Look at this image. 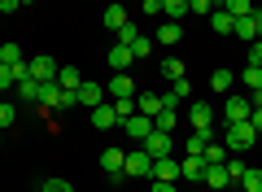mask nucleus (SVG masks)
<instances>
[{
    "instance_id": "10",
    "label": "nucleus",
    "mask_w": 262,
    "mask_h": 192,
    "mask_svg": "<svg viewBox=\"0 0 262 192\" xmlns=\"http://www.w3.org/2000/svg\"><path fill=\"white\" fill-rule=\"evenodd\" d=\"M75 96H79V105L96 110V105L105 101V88H101V83H79V92H75Z\"/></svg>"
},
{
    "instance_id": "2",
    "label": "nucleus",
    "mask_w": 262,
    "mask_h": 192,
    "mask_svg": "<svg viewBox=\"0 0 262 192\" xmlns=\"http://www.w3.org/2000/svg\"><path fill=\"white\" fill-rule=\"evenodd\" d=\"M122 175H131V179H153V157H149V148H131L127 153V162H122Z\"/></svg>"
},
{
    "instance_id": "26",
    "label": "nucleus",
    "mask_w": 262,
    "mask_h": 192,
    "mask_svg": "<svg viewBox=\"0 0 262 192\" xmlns=\"http://www.w3.org/2000/svg\"><path fill=\"white\" fill-rule=\"evenodd\" d=\"M241 83H245V88H249V92H262V66H245Z\"/></svg>"
},
{
    "instance_id": "17",
    "label": "nucleus",
    "mask_w": 262,
    "mask_h": 192,
    "mask_svg": "<svg viewBox=\"0 0 262 192\" xmlns=\"http://www.w3.org/2000/svg\"><path fill=\"white\" fill-rule=\"evenodd\" d=\"M110 96H114V101H118V96H136V83H131V74H127V70L110 79Z\"/></svg>"
},
{
    "instance_id": "3",
    "label": "nucleus",
    "mask_w": 262,
    "mask_h": 192,
    "mask_svg": "<svg viewBox=\"0 0 262 192\" xmlns=\"http://www.w3.org/2000/svg\"><path fill=\"white\" fill-rule=\"evenodd\" d=\"M122 131H127L136 144H144V140H149V131H153V118H144V114H131V118H122Z\"/></svg>"
},
{
    "instance_id": "24",
    "label": "nucleus",
    "mask_w": 262,
    "mask_h": 192,
    "mask_svg": "<svg viewBox=\"0 0 262 192\" xmlns=\"http://www.w3.org/2000/svg\"><path fill=\"white\" fill-rule=\"evenodd\" d=\"M201 157H206V166H223V162H227L232 153H227V144H214V140H210V144H206V153H201Z\"/></svg>"
},
{
    "instance_id": "23",
    "label": "nucleus",
    "mask_w": 262,
    "mask_h": 192,
    "mask_svg": "<svg viewBox=\"0 0 262 192\" xmlns=\"http://www.w3.org/2000/svg\"><path fill=\"white\" fill-rule=\"evenodd\" d=\"M232 35H236V39H249V44L258 39V27H253V13H245V18H236V31H232Z\"/></svg>"
},
{
    "instance_id": "29",
    "label": "nucleus",
    "mask_w": 262,
    "mask_h": 192,
    "mask_svg": "<svg viewBox=\"0 0 262 192\" xmlns=\"http://www.w3.org/2000/svg\"><path fill=\"white\" fill-rule=\"evenodd\" d=\"M127 48H131V57L140 61V57H149V53H153V39H149V35H136V39H131Z\"/></svg>"
},
{
    "instance_id": "44",
    "label": "nucleus",
    "mask_w": 262,
    "mask_h": 192,
    "mask_svg": "<svg viewBox=\"0 0 262 192\" xmlns=\"http://www.w3.org/2000/svg\"><path fill=\"white\" fill-rule=\"evenodd\" d=\"M253 27H258V39H262V9H253Z\"/></svg>"
},
{
    "instance_id": "13",
    "label": "nucleus",
    "mask_w": 262,
    "mask_h": 192,
    "mask_svg": "<svg viewBox=\"0 0 262 192\" xmlns=\"http://www.w3.org/2000/svg\"><path fill=\"white\" fill-rule=\"evenodd\" d=\"M206 188H214V192H223L227 183H232V175H227V166H206Z\"/></svg>"
},
{
    "instance_id": "28",
    "label": "nucleus",
    "mask_w": 262,
    "mask_h": 192,
    "mask_svg": "<svg viewBox=\"0 0 262 192\" xmlns=\"http://www.w3.org/2000/svg\"><path fill=\"white\" fill-rule=\"evenodd\" d=\"M162 13H166L170 22H179V18L188 13V0H162Z\"/></svg>"
},
{
    "instance_id": "6",
    "label": "nucleus",
    "mask_w": 262,
    "mask_h": 192,
    "mask_svg": "<svg viewBox=\"0 0 262 192\" xmlns=\"http://www.w3.org/2000/svg\"><path fill=\"white\" fill-rule=\"evenodd\" d=\"M179 179H188V183L196 188V183L206 179V157H192V153H188L184 162H179Z\"/></svg>"
},
{
    "instance_id": "5",
    "label": "nucleus",
    "mask_w": 262,
    "mask_h": 192,
    "mask_svg": "<svg viewBox=\"0 0 262 192\" xmlns=\"http://www.w3.org/2000/svg\"><path fill=\"white\" fill-rule=\"evenodd\" d=\"M92 127H96V131H114V127H122L118 114H114V101H101V105L92 110Z\"/></svg>"
},
{
    "instance_id": "45",
    "label": "nucleus",
    "mask_w": 262,
    "mask_h": 192,
    "mask_svg": "<svg viewBox=\"0 0 262 192\" xmlns=\"http://www.w3.org/2000/svg\"><path fill=\"white\" fill-rule=\"evenodd\" d=\"M188 192H201V183H196V188H188Z\"/></svg>"
},
{
    "instance_id": "14",
    "label": "nucleus",
    "mask_w": 262,
    "mask_h": 192,
    "mask_svg": "<svg viewBox=\"0 0 262 192\" xmlns=\"http://www.w3.org/2000/svg\"><path fill=\"white\" fill-rule=\"evenodd\" d=\"M122 162H127L122 148H105V153H101V170L105 175H122Z\"/></svg>"
},
{
    "instance_id": "35",
    "label": "nucleus",
    "mask_w": 262,
    "mask_h": 192,
    "mask_svg": "<svg viewBox=\"0 0 262 192\" xmlns=\"http://www.w3.org/2000/svg\"><path fill=\"white\" fill-rule=\"evenodd\" d=\"M18 96H27V101H39V83H35V79H22V83H18Z\"/></svg>"
},
{
    "instance_id": "9",
    "label": "nucleus",
    "mask_w": 262,
    "mask_h": 192,
    "mask_svg": "<svg viewBox=\"0 0 262 192\" xmlns=\"http://www.w3.org/2000/svg\"><path fill=\"white\" fill-rule=\"evenodd\" d=\"M162 110H166V96H153V92L136 96V114H144V118H158Z\"/></svg>"
},
{
    "instance_id": "47",
    "label": "nucleus",
    "mask_w": 262,
    "mask_h": 192,
    "mask_svg": "<svg viewBox=\"0 0 262 192\" xmlns=\"http://www.w3.org/2000/svg\"><path fill=\"white\" fill-rule=\"evenodd\" d=\"M236 192H241V188H236Z\"/></svg>"
},
{
    "instance_id": "16",
    "label": "nucleus",
    "mask_w": 262,
    "mask_h": 192,
    "mask_svg": "<svg viewBox=\"0 0 262 192\" xmlns=\"http://www.w3.org/2000/svg\"><path fill=\"white\" fill-rule=\"evenodd\" d=\"M188 122H192L196 131H206L210 122H214V114H210V105H206V101H196L192 110H188Z\"/></svg>"
},
{
    "instance_id": "19",
    "label": "nucleus",
    "mask_w": 262,
    "mask_h": 192,
    "mask_svg": "<svg viewBox=\"0 0 262 192\" xmlns=\"http://www.w3.org/2000/svg\"><path fill=\"white\" fill-rule=\"evenodd\" d=\"M210 27H214L219 35H232V31H236V18H232L227 9H214V13H210Z\"/></svg>"
},
{
    "instance_id": "33",
    "label": "nucleus",
    "mask_w": 262,
    "mask_h": 192,
    "mask_svg": "<svg viewBox=\"0 0 262 192\" xmlns=\"http://www.w3.org/2000/svg\"><path fill=\"white\" fill-rule=\"evenodd\" d=\"M13 122H18V110H13L9 101H0V131H5V127H13Z\"/></svg>"
},
{
    "instance_id": "31",
    "label": "nucleus",
    "mask_w": 262,
    "mask_h": 192,
    "mask_svg": "<svg viewBox=\"0 0 262 192\" xmlns=\"http://www.w3.org/2000/svg\"><path fill=\"white\" fill-rule=\"evenodd\" d=\"M170 96H175V105L184 101V96H192V83H188V74H184V79H175V83H170Z\"/></svg>"
},
{
    "instance_id": "21",
    "label": "nucleus",
    "mask_w": 262,
    "mask_h": 192,
    "mask_svg": "<svg viewBox=\"0 0 262 192\" xmlns=\"http://www.w3.org/2000/svg\"><path fill=\"white\" fill-rule=\"evenodd\" d=\"M127 9H122V5H110V9H105V27H110V31H122V27H127Z\"/></svg>"
},
{
    "instance_id": "32",
    "label": "nucleus",
    "mask_w": 262,
    "mask_h": 192,
    "mask_svg": "<svg viewBox=\"0 0 262 192\" xmlns=\"http://www.w3.org/2000/svg\"><path fill=\"white\" fill-rule=\"evenodd\" d=\"M175 122H179V118H175V110H162L158 118H153V127H158V131H175Z\"/></svg>"
},
{
    "instance_id": "11",
    "label": "nucleus",
    "mask_w": 262,
    "mask_h": 192,
    "mask_svg": "<svg viewBox=\"0 0 262 192\" xmlns=\"http://www.w3.org/2000/svg\"><path fill=\"white\" fill-rule=\"evenodd\" d=\"M153 179L175 183V179H179V162H175V157H158V162H153Z\"/></svg>"
},
{
    "instance_id": "46",
    "label": "nucleus",
    "mask_w": 262,
    "mask_h": 192,
    "mask_svg": "<svg viewBox=\"0 0 262 192\" xmlns=\"http://www.w3.org/2000/svg\"><path fill=\"white\" fill-rule=\"evenodd\" d=\"M22 5H31V0H22Z\"/></svg>"
},
{
    "instance_id": "12",
    "label": "nucleus",
    "mask_w": 262,
    "mask_h": 192,
    "mask_svg": "<svg viewBox=\"0 0 262 192\" xmlns=\"http://www.w3.org/2000/svg\"><path fill=\"white\" fill-rule=\"evenodd\" d=\"M105 61L114 66V74H122V70H127L131 61H136V57H131V48H127V44H114L110 53H105Z\"/></svg>"
},
{
    "instance_id": "37",
    "label": "nucleus",
    "mask_w": 262,
    "mask_h": 192,
    "mask_svg": "<svg viewBox=\"0 0 262 192\" xmlns=\"http://www.w3.org/2000/svg\"><path fill=\"white\" fill-rule=\"evenodd\" d=\"M188 13H201V18H210V13H214V5H210V0H188Z\"/></svg>"
},
{
    "instance_id": "25",
    "label": "nucleus",
    "mask_w": 262,
    "mask_h": 192,
    "mask_svg": "<svg viewBox=\"0 0 262 192\" xmlns=\"http://www.w3.org/2000/svg\"><path fill=\"white\" fill-rule=\"evenodd\" d=\"M206 144H210V127L206 131H192V136H188V153H192V157H201V153H206Z\"/></svg>"
},
{
    "instance_id": "20",
    "label": "nucleus",
    "mask_w": 262,
    "mask_h": 192,
    "mask_svg": "<svg viewBox=\"0 0 262 192\" xmlns=\"http://www.w3.org/2000/svg\"><path fill=\"white\" fill-rule=\"evenodd\" d=\"M179 35H184V27H179V22H170L166 18V27H158V35H153V39H158V44H179Z\"/></svg>"
},
{
    "instance_id": "1",
    "label": "nucleus",
    "mask_w": 262,
    "mask_h": 192,
    "mask_svg": "<svg viewBox=\"0 0 262 192\" xmlns=\"http://www.w3.org/2000/svg\"><path fill=\"white\" fill-rule=\"evenodd\" d=\"M227 153H245V148H253L258 144V131L249 127V122H227Z\"/></svg>"
},
{
    "instance_id": "41",
    "label": "nucleus",
    "mask_w": 262,
    "mask_h": 192,
    "mask_svg": "<svg viewBox=\"0 0 262 192\" xmlns=\"http://www.w3.org/2000/svg\"><path fill=\"white\" fill-rule=\"evenodd\" d=\"M249 127L262 131V105H253V110H249Z\"/></svg>"
},
{
    "instance_id": "15",
    "label": "nucleus",
    "mask_w": 262,
    "mask_h": 192,
    "mask_svg": "<svg viewBox=\"0 0 262 192\" xmlns=\"http://www.w3.org/2000/svg\"><path fill=\"white\" fill-rule=\"evenodd\" d=\"M236 188H241V192H262V170H258V166H245L241 179H236Z\"/></svg>"
},
{
    "instance_id": "39",
    "label": "nucleus",
    "mask_w": 262,
    "mask_h": 192,
    "mask_svg": "<svg viewBox=\"0 0 262 192\" xmlns=\"http://www.w3.org/2000/svg\"><path fill=\"white\" fill-rule=\"evenodd\" d=\"M136 35H140V31H136V27H131V22H127V27L118 31V44H131V39H136Z\"/></svg>"
},
{
    "instance_id": "40",
    "label": "nucleus",
    "mask_w": 262,
    "mask_h": 192,
    "mask_svg": "<svg viewBox=\"0 0 262 192\" xmlns=\"http://www.w3.org/2000/svg\"><path fill=\"white\" fill-rule=\"evenodd\" d=\"M249 66H262V39H253V48H249Z\"/></svg>"
},
{
    "instance_id": "36",
    "label": "nucleus",
    "mask_w": 262,
    "mask_h": 192,
    "mask_svg": "<svg viewBox=\"0 0 262 192\" xmlns=\"http://www.w3.org/2000/svg\"><path fill=\"white\" fill-rule=\"evenodd\" d=\"M39 192H75V183H70V179H44Z\"/></svg>"
},
{
    "instance_id": "48",
    "label": "nucleus",
    "mask_w": 262,
    "mask_h": 192,
    "mask_svg": "<svg viewBox=\"0 0 262 192\" xmlns=\"http://www.w3.org/2000/svg\"><path fill=\"white\" fill-rule=\"evenodd\" d=\"M0 140H5V136H0Z\"/></svg>"
},
{
    "instance_id": "30",
    "label": "nucleus",
    "mask_w": 262,
    "mask_h": 192,
    "mask_svg": "<svg viewBox=\"0 0 262 192\" xmlns=\"http://www.w3.org/2000/svg\"><path fill=\"white\" fill-rule=\"evenodd\" d=\"M0 61H5V66H18V61H27V57H22L18 44H0Z\"/></svg>"
},
{
    "instance_id": "8",
    "label": "nucleus",
    "mask_w": 262,
    "mask_h": 192,
    "mask_svg": "<svg viewBox=\"0 0 262 192\" xmlns=\"http://www.w3.org/2000/svg\"><path fill=\"white\" fill-rule=\"evenodd\" d=\"M249 96H227V105H223V114H227V122H249Z\"/></svg>"
},
{
    "instance_id": "34",
    "label": "nucleus",
    "mask_w": 262,
    "mask_h": 192,
    "mask_svg": "<svg viewBox=\"0 0 262 192\" xmlns=\"http://www.w3.org/2000/svg\"><path fill=\"white\" fill-rule=\"evenodd\" d=\"M162 70H166V79H170V83L184 79V61H175V57H166V61H162Z\"/></svg>"
},
{
    "instance_id": "4",
    "label": "nucleus",
    "mask_w": 262,
    "mask_h": 192,
    "mask_svg": "<svg viewBox=\"0 0 262 192\" xmlns=\"http://www.w3.org/2000/svg\"><path fill=\"white\" fill-rule=\"evenodd\" d=\"M170 144H175V140H170V131H158V127H153L149 140H144V148H149L153 162H158V157H170Z\"/></svg>"
},
{
    "instance_id": "7",
    "label": "nucleus",
    "mask_w": 262,
    "mask_h": 192,
    "mask_svg": "<svg viewBox=\"0 0 262 192\" xmlns=\"http://www.w3.org/2000/svg\"><path fill=\"white\" fill-rule=\"evenodd\" d=\"M31 79L35 83H53L57 79V57H31Z\"/></svg>"
},
{
    "instance_id": "42",
    "label": "nucleus",
    "mask_w": 262,
    "mask_h": 192,
    "mask_svg": "<svg viewBox=\"0 0 262 192\" xmlns=\"http://www.w3.org/2000/svg\"><path fill=\"white\" fill-rule=\"evenodd\" d=\"M13 9H22V0H0V13H13Z\"/></svg>"
},
{
    "instance_id": "22",
    "label": "nucleus",
    "mask_w": 262,
    "mask_h": 192,
    "mask_svg": "<svg viewBox=\"0 0 262 192\" xmlns=\"http://www.w3.org/2000/svg\"><path fill=\"white\" fill-rule=\"evenodd\" d=\"M210 88H214V92H232V88H236V74H232V70H223V66H219V70L210 74Z\"/></svg>"
},
{
    "instance_id": "38",
    "label": "nucleus",
    "mask_w": 262,
    "mask_h": 192,
    "mask_svg": "<svg viewBox=\"0 0 262 192\" xmlns=\"http://www.w3.org/2000/svg\"><path fill=\"white\" fill-rule=\"evenodd\" d=\"M9 88H13V70L0 61V92H9Z\"/></svg>"
},
{
    "instance_id": "43",
    "label": "nucleus",
    "mask_w": 262,
    "mask_h": 192,
    "mask_svg": "<svg viewBox=\"0 0 262 192\" xmlns=\"http://www.w3.org/2000/svg\"><path fill=\"white\" fill-rule=\"evenodd\" d=\"M153 192H179L175 183H162V179H153Z\"/></svg>"
},
{
    "instance_id": "27",
    "label": "nucleus",
    "mask_w": 262,
    "mask_h": 192,
    "mask_svg": "<svg viewBox=\"0 0 262 192\" xmlns=\"http://www.w3.org/2000/svg\"><path fill=\"white\" fill-rule=\"evenodd\" d=\"M219 9H227L232 18H245V13H253V0H223Z\"/></svg>"
},
{
    "instance_id": "18",
    "label": "nucleus",
    "mask_w": 262,
    "mask_h": 192,
    "mask_svg": "<svg viewBox=\"0 0 262 192\" xmlns=\"http://www.w3.org/2000/svg\"><path fill=\"white\" fill-rule=\"evenodd\" d=\"M57 83H61L66 92H79V83H83V74H79L75 66H57Z\"/></svg>"
}]
</instances>
